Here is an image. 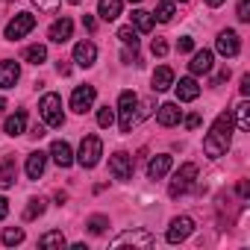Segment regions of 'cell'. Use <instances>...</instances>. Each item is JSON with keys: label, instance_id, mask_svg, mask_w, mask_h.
I'll list each match as a JSON object with an SVG mask.
<instances>
[{"label": "cell", "instance_id": "cell-9", "mask_svg": "<svg viewBox=\"0 0 250 250\" xmlns=\"http://www.w3.org/2000/svg\"><path fill=\"white\" fill-rule=\"evenodd\" d=\"M109 171H112V177H115V180L127 183V180L133 177V159H130V153L118 150V153H115V156L109 159Z\"/></svg>", "mask_w": 250, "mask_h": 250}, {"label": "cell", "instance_id": "cell-47", "mask_svg": "<svg viewBox=\"0 0 250 250\" xmlns=\"http://www.w3.org/2000/svg\"><path fill=\"white\" fill-rule=\"evenodd\" d=\"M206 3H209V6H221V3H224V0H206Z\"/></svg>", "mask_w": 250, "mask_h": 250}, {"label": "cell", "instance_id": "cell-46", "mask_svg": "<svg viewBox=\"0 0 250 250\" xmlns=\"http://www.w3.org/2000/svg\"><path fill=\"white\" fill-rule=\"evenodd\" d=\"M59 74H62V77H68V74H71V65H68V62H62V59H59Z\"/></svg>", "mask_w": 250, "mask_h": 250}, {"label": "cell", "instance_id": "cell-22", "mask_svg": "<svg viewBox=\"0 0 250 250\" xmlns=\"http://www.w3.org/2000/svg\"><path fill=\"white\" fill-rule=\"evenodd\" d=\"M171 85H174V71L168 65L156 68V74H153V91H168Z\"/></svg>", "mask_w": 250, "mask_h": 250}, {"label": "cell", "instance_id": "cell-11", "mask_svg": "<svg viewBox=\"0 0 250 250\" xmlns=\"http://www.w3.org/2000/svg\"><path fill=\"white\" fill-rule=\"evenodd\" d=\"M215 47H218V53L221 56H238V50H241V42H238V36L232 33V30H224L221 36H218V42H215Z\"/></svg>", "mask_w": 250, "mask_h": 250}, {"label": "cell", "instance_id": "cell-18", "mask_svg": "<svg viewBox=\"0 0 250 250\" xmlns=\"http://www.w3.org/2000/svg\"><path fill=\"white\" fill-rule=\"evenodd\" d=\"M177 97L186 100V103H188V100H197V97H200V85H197V80H194V77H183V80L177 83Z\"/></svg>", "mask_w": 250, "mask_h": 250}, {"label": "cell", "instance_id": "cell-39", "mask_svg": "<svg viewBox=\"0 0 250 250\" xmlns=\"http://www.w3.org/2000/svg\"><path fill=\"white\" fill-rule=\"evenodd\" d=\"M186 127H188V130H197V127H200V115H197V112L186 118Z\"/></svg>", "mask_w": 250, "mask_h": 250}, {"label": "cell", "instance_id": "cell-24", "mask_svg": "<svg viewBox=\"0 0 250 250\" xmlns=\"http://www.w3.org/2000/svg\"><path fill=\"white\" fill-rule=\"evenodd\" d=\"M130 21H133V27H136L139 33H150V30H153V15L145 12V9H136V12L130 15Z\"/></svg>", "mask_w": 250, "mask_h": 250}, {"label": "cell", "instance_id": "cell-17", "mask_svg": "<svg viewBox=\"0 0 250 250\" xmlns=\"http://www.w3.org/2000/svg\"><path fill=\"white\" fill-rule=\"evenodd\" d=\"M18 77H21V68H18V62H0V88H15V83H18Z\"/></svg>", "mask_w": 250, "mask_h": 250}, {"label": "cell", "instance_id": "cell-49", "mask_svg": "<svg viewBox=\"0 0 250 250\" xmlns=\"http://www.w3.org/2000/svg\"><path fill=\"white\" fill-rule=\"evenodd\" d=\"M68 3H83V0H68Z\"/></svg>", "mask_w": 250, "mask_h": 250}, {"label": "cell", "instance_id": "cell-6", "mask_svg": "<svg viewBox=\"0 0 250 250\" xmlns=\"http://www.w3.org/2000/svg\"><path fill=\"white\" fill-rule=\"evenodd\" d=\"M197 177V165L194 162H186L177 174H174V183H171V197H180L183 191H188V186L194 183Z\"/></svg>", "mask_w": 250, "mask_h": 250}, {"label": "cell", "instance_id": "cell-5", "mask_svg": "<svg viewBox=\"0 0 250 250\" xmlns=\"http://www.w3.org/2000/svg\"><path fill=\"white\" fill-rule=\"evenodd\" d=\"M33 27H36V15H30V12H18V15L6 24V39H9V42L24 39L27 33H33Z\"/></svg>", "mask_w": 250, "mask_h": 250}, {"label": "cell", "instance_id": "cell-1", "mask_svg": "<svg viewBox=\"0 0 250 250\" xmlns=\"http://www.w3.org/2000/svg\"><path fill=\"white\" fill-rule=\"evenodd\" d=\"M229 139H232V115L229 112H221L212 124V130L206 133L203 139V150L209 159H221L227 150H229Z\"/></svg>", "mask_w": 250, "mask_h": 250}, {"label": "cell", "instance_id": "cell-13", "mask_svg": "<svg viewBox=\"0 0 250 250\" xmlns=\"http://www.w3.org/2000/svg\"><path fill=\"white\" fill-rule=\"evenodd\" d=\"M71 33H74V21H71V18H59V21L50 27L47 39H50L53 44H65V42L71 39Z\"/></svg>", "mask_w": 250, "mask_h": 250}, {"label": "cell", "instance_id": "cell-8", "mask_svg": "<svg viewBox=\"0 0 250 250\" xmlns=\"http://www.w3.org/2000/svg\"><path fill=\"white\" fill-rule=\"evenodd\" d=\"M191 232H194V221H191L188 215H180V218H174V221H171V227H168V235H165V238H168L171 244H180V241H186Z\"/></svg>", "mask_w": 250, "mask_h": 250}, {"label": "cell", "instance_id": "cell-19", "mask_svg": "<svg viewBox=\"0 0 250 250\" xmlns=\"http://www.w3.org/2000/svg\"><path fill=\"white\" fill-rule=\"evenodd\" d=\"M44 165H47V153H42V150L30 153V156H27V177H30V180H39V177L44 174Z\"/></svg>", "mask_w": 250, "mask_h": 250}, {"label": "cell", "instance_id": "cell-14", "mask_svg": "<svg viewBox=\"0 0 250 250\" xmlns=\"http://www.w3.org/2000/svg\"><path fill=\"white\" fill-rule=\"evenodd\" d=\"M94 59H97V47H94L91 42H80V44L74 47V62H77L80 68H91Z\"/></svg>", "mask_w": 250, "mask_h": 250}, {"label": "cell", "instance_id": "cell-32", "mask_svg": "<svg viewBox=\"0 0 250 250\" xmlns=\"http://www.w3.org/2000/svg\"><path fill=\"white\" fill-rule=\"evenodd\" d=\"M42 212H44V200H42V197H33L30 206L24 209V221H33V218H39Z\"/></svg>", "mask_w": 250, "mask_h": 250}, {"label": "cell", "instance_id": "cell-44", "mask_svg": "<svg viewBox=\"0 0 250 250\" xmlns=\"http://www.w3.org/2000/svg\"><path fill=\"white\" fill-rule=\"evenodd\" d=\"M238 194H241V197H247V194H250V186H247V180H241V183H238Z\"/></svg>", "mask_w": 250, "mask_h": 250}, {"label": "cell", "instance_id": "cell-4", "mask_svg": "<svg viewBox=\"0 0 250 250\" xmlns=\"http://www.w3.org/2000/svg\"><path fill=\"white\" fill-rule=\"evenodd\" d=\"M100 153H103V142H100L97 136H85V139L80 142V153H77V159H80L83 168H94V165L100 162Z\"/></svg>", "mask_w": 250, "mask_h": 250}, {"label": "cell", "instance_id": "cell-16", "mask_svg": "<svg viewBox=\"0 0 250 250\" xmlns=\"http://www.w3.org/2000/svg\"><path fill=\"white\" fill-rule=\"evenodd\" d=\"M15 177H18V165L12 156H3L0 159V188H12L15 186Z\"/></svg>", "mask_w": 250, "mask_h": 250}, {"label": "cell", "instance_id": "cell-15", "mask_svg": "<svg viewBox=\"0 0 250 250\" xmlns=\"http://www.w3.org/2000/svg\"><path fill=\"white\" fill-rule=\"evenodd\" d=\"M171 165H174V159H171L168 153H159V156L150 159V165H147V177H150V180H162V177L171 171Z\"/></svg>", "mask_w": 250, "mask_h": 250}, {"label": "cell", "instance_id": "cell-21", "mask_svg": "<svg viewBox=\"0 0 250 250\" xmlns=\"http://www.w3.org/2000/svg\"><path fill=\"white\" fill-rule=\"evenodd\" d=\"M156 121L162 124V127H174V124H180V109H177V103H162L159 112H156Z\"/></svg>", "mask_w": 250, "mask_h": 250}, {"label": "cell", "instance_id": "cell-28", "mask_svg": "<svg viewBox=\"0 0 250 250\" xmlns=\"http://www.w3.org/2000/svg\"><path fill=\"white\" fill-rule=\"evenodd\" d=\"M118 39L127 44V47H139V30H136L133 24H130V27H121V30H118Z\"/></svg>", "mask_w": 250, "mask_h": 250}, {"label": "cell", "instance_id": "cell-42", "mask_svg": "<svg viewBox=\"0 0 250 250\" xmlns=\"http://www.w3.org/2000/svg\"><path fill=\"white\" fill-rule=\"evenodd\" d=\"M238 88H241V94H244V97L250 94V74H244V77H241V85H238Z\"/></svg>", "mask_w": 250, "mask_h": 250}, {"label": "cell", "instance_id": "cell-45", "mask_svg": "<svg viewBox=\"0 0 250 250\" xmlns=\"http://www.w3.org/2000/svg\"><path fill=\"white\" fill-rule=\"evenodd\" d=\"M33 139H42L44 136V127H42V124H36V127H33V133H30Z\"/></svg>", "mask_w": 250, "mask_h": 250}, {"label": "cell", "instance_id": "cell-10", "mask_svg": "<svg viewBox=\"0 0 250 250\" xmlns=\"http://www.w3.org/2000/svg\"><path fill=\"white\" fill-rule=\"evenodd\" d=\"M124 244H139V247H153L156 238L145 229H130V232H121L112 238V247H124Z\"/></svg>", "mask_w": 250, "mask_h": 250}, {"label": "cell", "instance_id": "cell-20", "mask_svg": "<svg viewBox=\"0 0 250 250\" xmlns=\"http://www.w3.org/2000/svg\"><path fill=\"white\" fill-rule=\"evenodd\" d=\"M191 74H209L212 71V50H197L188 62Z\"/></svg>", "mask_w": 250, "mask_h": 250}, {"label": "cell", "instance_id": "cell-40", "mask_svg": "<svg viewBox=\"0 0 250 250\" xmlns=\"http://www.w3.org/2000/svg\"><path fill=\"white\" fill-rule=\"evenodd\" d=\"M83 27H85L88 33H94V30H97V21H94L91 15H83Z\"/></svg>", "mask_w": 250, "mask_h": 250}, {"label": "cell", "instance_id": "cell-26", "mask_svg": "<svg viewBox=\"0 0 250 250\" xmlns=\"http://www.w3.org/2000/svg\"><path fill=\"white\" fill-rule=\"evenodd\" d=\"M235 115H238V130L241 133H250V103L247 100H241L235 106Z\"/></svg>", "mask_w": 250, "mask_h": 250}, {"label": "cell", "instance_id": "cell-43", "mask_svg": "<svg viewBox=\"0 0 250 250\" xmlns=\"http://www.w3.org/2000/svg\"><path fill=\"white\" fill-rule=\"evenodd\" d=\"M6 215H9V200H6V197H0V221H3Z\"/></svg>", "mask_w": 250, "mask_h": 250}, {"label": "cell", "instance_id": "cell-35", "mask_svg": "<svg viewBox=\"0 0 250 250\" xmlns=\"http://www.w3.org/2000/svg\"><path fill=\"white\" fill-rule=\"evenodd\" d=\"M33 3H36L42 12H56V9H59V0H33Z\"/></svg>", "mask_w": 250, "mask_h": 250}, {"label": "cell", "instance_id": "cell-27", "mask_svg": "<svg viewBox=\"0 0 250 250\" xmlns=\"http://www.w3.org/2000/svg\"><path fill=\"white\" fill-rule=\"evenodd\" d=\"M24 59H27L30 65H42V62L47 59V47H44V44H33V47H27Z\"/></svg>", "mask_w": 250, "mask_h": 250}, {"label": "cell", "instance_id": "cell-3", "mask_svg": "<svg viewBox=\"0 0 250 250\" xmlns=\"http://www.w3.org/2000/svg\"><path fill=\"white\" fill-rule=\"evenodd\" d=\"M136 106H139V97H136V91H121V97H118V112H121V133H133V124L139 121V115H136Z\"/></svg>", "mask_w": 250, "mask_h": 250}, {"label": "cell", "instance_id": "cell-7", "mask_svg": "<svg viewBox=\"0 0 250 250\" xmlns=\"http://www.w3.org/2000/svg\"><path fill=\"white\" fill-rule=\"evenodd\" d=\"M94 97H97L94 85H77V88H74V94H71V109H74L77 115H85V112L91 109Z\"/></svg>", "mask_w": 250, "mask_h": 250}, {"label": "cell", "instance_id": "cell-12", "mask_svg": "<svg viewBox=\"0 0 250 250\" xmlns=\"http://www.w3.org/2000/svg\"><path fill=\"white\" fill-rule=\"evenodd\" d=\"M50 156H53V162H56L59 168H71V165H74L71 145H68V142H62V139H56V142L50 145Z\"/></svg>", "mask_w": 250, "mask_h": 250}, {"label": "cell", "instance_id": "cell-38", "mask_svg": "<svg viewBox=\"0 0 250 250\" xmlns=\"http://www.w3.org/2000/svg\"><path fill=\"white\" fill-rule=\"evenodd\" d=\"M238 21H250V0H241L238 3Z\"/></svg>", "mask_w": 250, "mask_h": 250}, {"label": "cell", "instance_id": "cell-41", "mask_svg": "<svg viewBox=\"0 0 250 250\" xmlns=\"http://www.w3.org/2000/svg\"><path fill=\"white\" fill-rule=\"evenodd\" d=\"M227 80H229V68H224V71L212 80V85H221V83H227Z\"/></svg>", "mask_w": 250, "mask_h": 250}, {"label": "cell", "instance_id": "cell-37", "mask_svg": "<svg viewBox=\"0 0 250 250\" xmlns=\"http://www.w3.org/2000/svg\"><path fill=\"white\" fill-rule=\"evenodd\" d=\"M150 50H153V56H165V53H168V42H165V39H153Z\"/></svg>", "mask_w": 250, "mask_h": 250}, {"label": "cell", "instance_id": "cell-36", "mask_svg": "<svg viewBox=\"0 0 250 250\" xmlns=\"http://www.w3.org/2000/svg\"><path fill=\"white\" fill-rule=\"evenodd\" d=\"M177 50H180V53H191V50H194V39H191V36H183V39L177 42Z\"/></svg>", "mask_w": 250, "mask_h": 250}, {"label": "cell", "instance_id": "cell-25", "mask_svg": "<svg viewBox=\"0 0 250 250\" xmlns=\"http://www.w3.org/2000/svg\"><path fill=\"white\" fill-rule=\"evenodd\" d=\"M27 127V112H15L12 118H6V136H21Z\"/></svg>", "mask_w": 250, "mask_h": 250}, {"label": "cell", "instance_id": "cell-30", "mask_svg": "<svg viewBox=\"0 0 250 250\" xmlns=\"http://www.w3.org/2000/svg\"><path fill=\"white\" fill-rule=\"evenodd\" d=\"M68 241H65V235L62 232H44L42 238H39V247H65Z\"/></svg>", "mask_w": 250, "mask_h": 250}, {"label": "cell", "instance_id": "cell-29", "mask_svg": "<svg viewBox=\"0 0 250 250\" xmlns=\"http://www.w3.org/2000/svg\"><path fill=\"white\" fill-rule=\"evenodd\" d=\"M85 227H88V232L100 235V232H106V227H109V218H106V215H91V218L85 221Z\"/></svg>", "mask_w": 250, "mask_h": 250}, {"label": "cell", "instance_id": "cell-50", "mask_svg": "<svg viewBox=\"0 0 250 250\" xmlns=\"http://www.w3.org/2000/svg\"><path fill=\"white\" fill-rule=\"evenodd\" d=\"M130 3H142V0H130Z\"/></svg>", "mask_w": 250, "mask_h": 250}, {"label": "cell", "instance_id": "cell-34", "mask_svg": "<svg viewBox=\"0 0 250 250\" xmlns=\"http://www.w3.org/2000/svg\"><path fill=\"white\" fill-rule=\"evenodd\" d=\"M174 15H177L174 3H171V0H162V3H159V9H156V18H159V21H171Z\"/></svg>", "mask_w": 250, "mask_h": 250}, {"label": "cell", "instance_id": "cell-33", "mask_svg": "<svg viewBox=\"0 0 250 250\" xmlns=\"http://www.w3.org/2000/svg\"><path fill=\"white\" fill-rule=\"evenodd\" d=\"M97 124H100L103 130H109L112 124H115V112H112L109 106H100V109H97Z\"/></svg>", "mask_w": 250, "mask_h": 250}, {"label": "cell", "instance_id": "cell-2", "mask_svg": "<svg viewBox=\"0 0 250 250\" xmlns=\"http://www.w3.org/2000/svg\"><path fill=\"white\" fill-rule=\"evenodd\" d=\"M39 112H42V118H44L47 127H62V124H65V115H62V97L53 94V91H47V94L39 100Z\"/></svg>", "mask_w": 250, "mask_h": 250}, {"label": "cell", "instance_id": "cell-48", "mask_svg": "<svg viewBox=\"0 0 250 250\" xmlns=\"http://www.w3.org/2000/svg\"><path fill=\"white\" fill-rule=\"evenodd\" d=\"M3 109H6V100H3V97H0V115H3Z\"/></svg>", "mask_w": 250, "mask_h": 250}, {"label": "cell", "instance_id": "cell-23", "mask_svg": "<svg viewBox=\"0 0 250 250\" xmlns=\"http://www.w3.org/2000/svg\"><path fill=\"white\" fill-rule=\"evenodd\" d=\"M97 15L103 21H115L121 15V0H100V3H97Z\"/></svg>", "mask_w": 250, "mask_h": 250}, {"label": "cell", "instance_id": "cell-31", "mask_svg": "<svg viewBox=\"0 0 250 250\" xmlns=\"http://www.w3.org/2000/svg\"><path fill=\"white\" fill-rule=\"evenodd\" d=\"M21 241H24V229H21V227L3 229V244H6V247H15V244H21Z\"/></svg>", "mask_w": 250, "mask_h": 250}]
</instances>
